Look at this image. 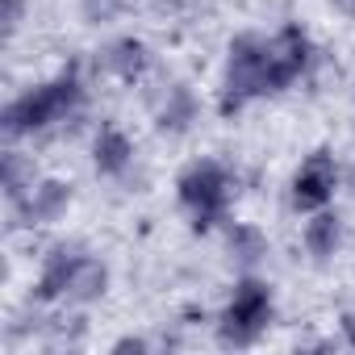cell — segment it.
<instances>
[{
  "label": "cell",
  "mask_w": 355,
  "mask_h": 355,
  "mask_svg": "<svg viewBox=\"0 0 355 355\" xmlns=\"http://www.w3.org/2000/svg\"><path fill=\"white\" fill-rule=\"evenodd\" d=\"M343 243V218L330 214V209H318L309 222H305V251L313 259H330Z\"/></svg>",
  "instance_id": "13"
},
{
  "label": "cell",
  "mask_w": 355,
  "mask_h": 355,
  "mask_svg": "<svg viewBox=\"0 0 355 355\" xmlns=\"http://www.w3.org/2000/svg\"><path fill=\"white\" fill-rule=\"evenodd\" d=\"M255 96H268V38L259 34H239L230 42V59H226V76H222V117H234L239 109H247Z\"/></svg>",
  "instance_id": "2"
},
{
  "label": "cell",
  "mask_w": 355,
  "mask_h": 355,
  "mask_svg": "<svg viewBox=\"0 0 355 355\" xmlns=\"http://www.w3.org/2000/svg\"><path fill=\"white\" fill-rule=\"evenodd\" d=\"M92 163H96L101 175H125L130 163H134V142H130V134L117 130V125H101V134H96V142H92Z\"/></svg>",
  "instance_id": "11"
},
{
  "label": "cell",
  "mask_w": 355,
  "mask_h": 355,
  "mask_svg": "<svg viewBox=\"0 0 355 355\" xmlns=\"http://www.w3.org/2000/svg\"><path fill=\"white\" fill-rule=\"evenodd\" d=\"M26 21V0H5V34L13 38Z\"/></svg>",
  "instance_id": "16"
},
{
  "label": "cell",
  "mask_w": 355,
  "mask_h": 355,
  "mask_svg": "<svg viewBox=\"0 0 355 355\" xmlns=\"http://www.w3.org/2000/svg\"><path fill=\"white\" fill-rule=\"evenodd\" d=\"M343 330H347V338H351V343H355V309H351V313H347V318H343Z\"/></svg>",
  "instance_id": "18"
},
{
  "label": "cell",
  "mask_w": 355,
  "mask_h": 355,
  "mask_svg": "<svg viewBox=\"0 0 355 355\" xmlns=\"http://www.w3.org/2000/svg\"><path fill=\"white\" fill-rule=\"evenodd\" d=\"M201 105H197V92L189 84H171L159 101V113H155V125L159 134H189L193 121H197Z\"/></svg>",
  "instance_id": "9"
},
{
  "label": "cell",
  "mask_w": 355,
  "mask_h": 355,
  "mask_svg": "<svg viewBox=\"0 0 355 355\" xmlns=\"http://www.w3.org/2000/svg\"><path fill=\"white\" fill-rule=\"evenodd\" d=\"M101 67H105L113 80L134 84V80L146 76V67H150V51H146L142 38H117V42H109V46L101 51Z\"/></svg>",
  "instance_id": "8"
},
{
  "label": "cell",
  "mask_w": 355,
  "mask_h": 355,
  "mask_svg": "<svg viewBox=\"0 0 355 355\" xmlns=\"http://www.w3.org/2000/svg\"><path fill=\"white\" fill-rule=\"evenodd\" d=\"M272 326V288L255 276L239 280L230 293V305L218 322V334L226 347H251L263 330Z\"/></svg>",
  "instance_id": "4"
},
{
  "label": "cell",
  "mask_w": 355,
  "mask_h": 355,
  "mask_svg": "<svg viewBox=\"0 0 355 355\" xmlns=\"http://www.w3.org/2000/svg\"><path fill=\"white\" fill-rule=\"evenodd\" d=\"M313 63V42L305 38V30L284 26L276 38H268V96L284 92L293 80H301Z\"/></svg>",
  "instance_id": "5"
},
{
  "label": "cell",
  "mask_w": 355,
  "mask_h": 355,
  "mask_svg": "<svg viewBox=\"0 0 355 355\" xmlns=\"http://www.w3.org/2000/svg\"><path fill=\"white\" fill-rule=\"evenodd\" d=\"M347 189L355 193V163H351V171H347Z\"/></svg>",
  "instance_id": "20"
},
{
  "label": "cell",
  "mask_w": 355,
  "mask_h": 355,
  "mask_svg": "<svg viewBox=\"0 0 355 355\" xmlns=\"http://www.w3.org/2000/svg\"><path fill=\"white\" fill-rule=\"evenodd\" d=\"M113 351H146V338H121Z\"/></svg>",
  "instance_id": "17"
},
{
  "label": "cell",
  "mask_w": 355,
  "mask_h": 355,
  "mask_svg": "<svg viewBox=\"0 0 355 355\" xmlns=\"http://www.w3.org/2000/svg\"><path fill=\"white\" fill-rule=\"evenodd\" d=\"M17 205V214H21V222L26 226H51V222H59L63 214H67V205H71V184H63V180H38L21 201H13Z\"/></svg>",
  "instance_id": "7"
},
{
  "label": "cell",
  "mask_w": 355,
  "mask_h": 355,
  "mask_svg": "<svg viewBox=\"0 0 355 355\" xmlns=\"http://www.w3.org/2000/svg\"><path fill=\"white\" fill-rule=\"evenodd\" d=\"M334 9H343L347 17H355V0H334Z\"/></svg>",
  "instance_id": "19"
},
{
  "label": "cell",
  "mask_w": 355,
  "mask_h": 355,
  "mask_svg": "<svg viewBox=\"0 0 355 355\" xmlns=\"http://www.w3.org/2000/svg\"><path fill=\"white\" fill-rule=\"evenodd\" d=\"M105 288H109V268H105L96 255H84V259L76 263L71 284H67V301H76V305H92V301L105 297Z\"/></svg>",
  "instance_id": "12"
},
{
  "label": "cell",
  "mask_w": 355,
  "mask_h": 355,
  "mask_svg": "<svg viewBox=\"0 0 355 355\" xmlns=\"http://www.w3.org/2000/svg\"><path fill=\"white\" fill-rule=\"evenodd\" d=\"M226 247H230V259L243 263V268H255V263L268 255V239H263V230L251 226V222H234V226L226 230Z\"/></svg>",
  "instance_id": "14"
},
{
  "label": "cell",
  "mask_w": 355,
  "mask_h": 355,
  "mask_svg": "<svg viewBox=\"0 0 355 355\" xmlns=\"http://www.w3.org/2000/svg\"><path fill=\"white\" fill-rule=\"evenodd\" d=\"M175 193H180V205L193 214L197 230H214L226 218V205H230V175H226L222 163L201 159V163H193V167L180 171Z\"/></svg>",
  "instance_id": "3"
},
{
  "label": "cell",
  "mask_w": 355,
  "mask_h": 355,
  "mask_svg": "<svg viewBox=\"0 0 355 355\" xmlns=\"http://www.w3.org/2000/svg\"><path fill=\"white\" fill-rule=\"evenodd\" d=\"M84 259V251L80 247H55L51 255H46V263H42V272H38V284H34V297L38 301H55V297H67V284H71V276H76V263Z\"/></svg>",
  "instance_id": "10"
},
{
  "label": "cell",
  "mask_w": 355,
  "mask_h": 355,
  "mask_svg": "<svg viewBox=\"0 0 355 355\" xmlns=\"http://www.w3.org/2000/svg\"><path fill=\"white\" fill-rule=\"evenodd\" d=\"M30 189H34V167H30V159L17 155V150H9L5 155V197L9 201H21Z\"/></svg>",
  "instance_id": "15"
},
{
  "label": "cell",
  "mask_w": 355,
  "mask_h": 355,
  "mask_svg": "<svg viewBox=\"0 0 355 355\" xmlns=\"http://www.w3.org/2000/svg\"><path fill=\"white\" fill-rule=\"evenodd\" d=\"M334 189H338V163H334V155L330 150H313L297 167V175H293V205L301 214H318V209L330 205Z\"/></svg>",
  "instance_id": "6"
},
{
  "label": "cell",
  "mask_w": 355,
  "mask_h": 355,
  "mask_svg": "<svg viewBox=\"0 0 355 355\" xmlns=\"http://www.w3.org/2000/svg\"><path fill=\"white\" fill-rule=\"evenodd\" d=\"M84 105V84H80V71L67 67L63 76L13 96L5 105V130L17 138V134H38V130H51L55 121H67L76 117Z\"/></svg>",
  "instance_id": "1"
}]
</instances>
